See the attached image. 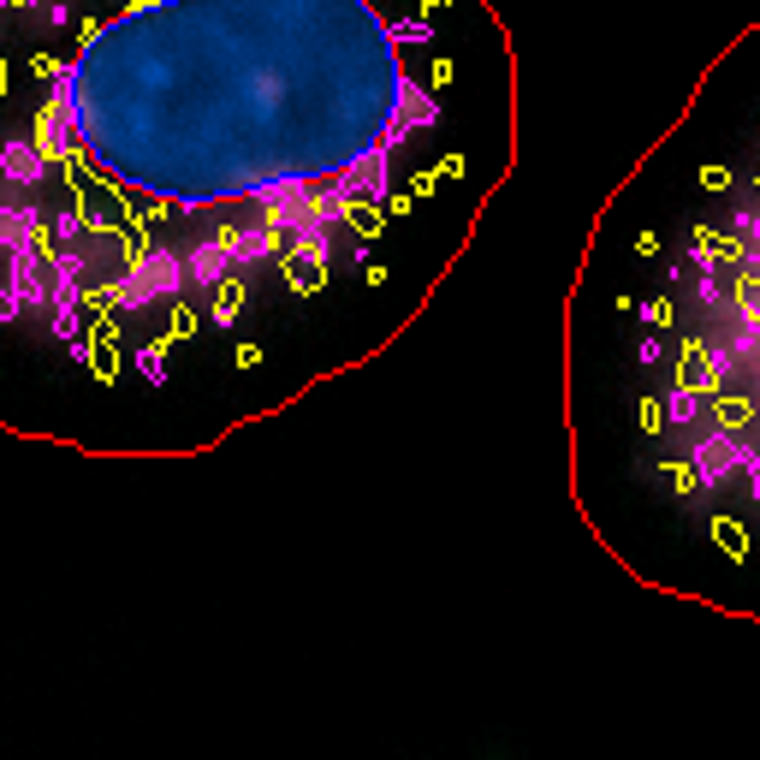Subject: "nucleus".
<instances>
[{"mask_svg": "<svg viewBox=\"0 0 760 760\" xmlns=\"http://www.w3.org/2000/svg\"><path fill=\"white\" fill-rule=\"evenodd\" d=\"M54 333L78 345V303H54Z\"/></svg>", "mask_w": 760, "mask_h": 760, "instance_id": "nucleus-14", "label": "nucleus"}, {"mask_svg": "<svg viewBox=\"0 0 760 760\" xmlns=\"http://www.w3.org/2000/svg\"><path fill=\"white\" fill-rule=\"evenodd\" d=\"M36 226H42V220H36L30 202H24V208H12V202H7V208H0V250H24V244H36Z\"/></svg>", "mask_w": 760, "mask_h": 760, "instance_id": "nucleus-8", "label": "nucleus"}, {"mask_svg": "<svg viewBox=\"0 0 760 760\" xmlns=\"http://www.w3.org/2000/svg\"><path fill=\"white\" fill-rule=\"evenodd\" d=\"M137 369H143V380H167V357H161V345L137 351Z\"/></svg>", "mask_w": 760, "mask_h": 760, "instance_id": "nucleus-13", "label": "nucleus"}, {"mask_svg": "<svg viewBox=\"0 0 760 760\" xmlns=\"http://www.w3.org/2000/svg\"><path fill=\"white\" fill-rule=\"evenodd\" d=\"M731 375H737V351H731V345H713V351H707V387H725Z\"/></svg>", "mask_w": 760, "mask_h": 760, "instance_id": "nucleus-11", "label": "nucleus"}, {"mask_svg": "<svg viewBox=\"0 0 760 760\" xmlns=\"http://www.w3.org/2000/svg\"><path fill=\"white\" fill-rule=\"evenodd\" d=\"M226 274H232V262H226V244H220V238H202V244L185 256V280H190V286H220Z\"/></svg>", "mask_w": 760, "mask_h": 760, "instance_id": "nucleus-6", "label": "nucleus"}, {"mask_svg": "<svg viewBox=\"0 0 760 760\" xmlns=\"http://www.w3.org/2000/svg\"><path fill=\"white\" fill-rule=\"evenodd\" d=\"M78 280H84V256L78 250H60L54 256V303H78Z\"/></svg>", "mask_w": 760, "mask_h": 760, "instance_id": "nucleus-9", "label": "nucleus"}, {"mask_svg": "<svg viewBox=\"0 0 760 760\" xmlns=\"http://www.w3.org/2000/svg\"><path fill=\"white\" fill-rule=\"evenodd\" d=\"M226 244V262L232 268H250V262H268L274 250H280V238L268 232V226H238V232H220Z\"/></svg>", "mask_w": 760, "mask_h": 760, "instance_id": "nucleus-5", "label": "nucleus"}, {"mask_svg": "<svg viewBox=\"0 0 760 760\" xmlns=\"http://www.w3.org/2000/svg\"><path fill=\"white\" fill-rule=\"evenodd\" d=\"M387 42H428V24H387Z\"/></svg>", "mask_w": 760, "mask_h": 760, "instance_id": "nucleus-15", "label": "nucleus"}, {"mask_svg": "<svg viewBox=\"0 0 760 760\" xmlns=\"http://www.w3.org/2000/svg\"><path fill=\"white\" fill-rule=\"evenodd\" d=\"M214 321H220V327H232V321H238V286H232V274L220 280V303H214Z\"/></svg>", "mask_w": 760, "mask_h": 760, "instance_id": "nucleus-12", "label": "nucleus"}, {"mask_svg": "<svg viewBox=\"0 0 760 760\" xmlns=\"http://www.w3.org/2000/svg\"><path fill=\"white\" fill-rule=\"evenodd\" d=\"M42 173H48V161L36 143H0V179L7 185H36Z\"/></svg>", "mask_w": 760, "mask_h": 760, "instance_id": "nucleus-7", "label": "nucleus"}, {"mask_svg": "<svg viewBox=\"0 0 760 760\" xmlns=\"http://www.w3.org/2000/svg\"><path fill=\"white\" fill-rule=\"evenodd\" d=\"M173 291H185V256H173V250H149V256H137V268L113 286V303H119L125 315H137L155 297H173Z\"/></svg>", "mask_w": 760, "mask_h": 760, "instance_id": "nucleus-1", "label": "nucleus"}, {"mask_svg": "<svg viewBox=\"0 0 760 760\" xmlns=\"http://www.w3.org/2000/svg\"><path fill=\"white\" fill-rule=\"evenodd\" d=\"M78 131H84V119H78V113H66V107H54V101H48V107H42V119H36V149H42V161L72 155Z\"/></svg>", "mask_w": 760, "mask_h": 760, "instance_id": "nucleus-4", "label": "nucleus"}, {"mask_svg": "<svg viewBox=\"0 0 760 760\" xmlns=\"http://www.w3.org/2000/svg\"><path fill=\"white\" fill-rule=\"evenodd\" d=\"M737 446H743V434H725V428L701 434L689 446V481H701V487H725V481L737 476Z\"/></svg>", "mask_w": 760, "mask_h": 760, "instance_id": "nucleus-2", "label": "nucleus"}, {"mask_svg": "<svg viewBox=\"0 0 760 760\" xmlns=\"http://www.w3.org/2000/svg\"><path fill=\"white\" fill-rule=\"evenodd\" d=\"M18 309H24V303L12 297V291H0V321H18Z\"/></svg>", "mask_w": 760, "mask_h": 760, "instance_id": "nucleus-16", "label": "nucleus"}, {"mask_svg": "<svg viewBox=\"0 0 760 760\" xmlns=\"http://www.w3.org/2000/svg\"><path fill=\"white\" fill-rule=\"evenodd\" d=\"M7 291L24 303V309H42V303H54V291L42 280V244H24V250H7Z\"/></svg>", "mask_w": 760, "mask_h": 760, "instance_id": "nucleus-3", "label": "nucleus"}, {"mask_svg": "<svg viewBox=\"0 0 760 760\" xmlns=\"http://www.w3.org/2000/svg\"><path fill=\"white\" fill-rule=\"evenodd\" d=\"M7 7H12V0H0V12H7Z\"/></svg>", "mask_w": 760, "mask_h": 760, "instance_id": "nucleus-17", "label": "nucleus"}, {"mask_svg": "<svg viewBox=\"0 0 760 760\" xmlns=\"http://www.w3.org/2000/svg\"><path fill=\"white\" fill-rule=\"evenodd\" d=\"M695 416H701V392H695V387H671L666 392V422L671 428H695Z\"/></svg>", "mask_w": 760, "mask_h": 760, "instance_id": "nucleus-10", "label": "nucleus"}]
</instances>
